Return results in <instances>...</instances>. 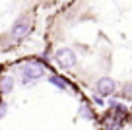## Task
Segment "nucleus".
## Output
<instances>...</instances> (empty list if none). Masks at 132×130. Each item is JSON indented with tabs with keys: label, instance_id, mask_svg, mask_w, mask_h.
<instances>
[{
	"label": "nucleus",
	"instance_id": "f257e3e1",
	"mask_svg": "<svg viewBox=\"0 0 132 130\" xmlns=\"http://www.w3.org/2000/svg\"><path fill=\"white\" fill-rule=\"evenodd\" d=\"M21 74H23V84H33L35 80H39V78L45 74V66L35 62V60L25 62V64L21 66Z\"/></svg>",
	"mask_w": 132,
	"mask_h": 130
},
{
	"label": "nucleus",
	"instance_id": "f03ea898",
	"mask_svg": "<svg viewBox=\"0 0 132 130\" xmlns=\"http://www.w3.org/2000/svg\"><path fill=\"white\" fill-rule=\"evenodd\" d=\"M54 58H56V64L60 66V68H74L76 64H78V56H76V53L72 49H58L56 54H54Z\"/></svg>",
	"mask_w": 132,
	"mask_h": 130
},
{
	"label": "nucleus",
	"instance_id": "7ed1b4c3",
	"mask_svg": "<svg viewBox=\"0 0 132 130\" xmlns=\"http://www.w3.org/2000/svg\"><path fill=\"white\" fill-rule=\"evenodd\" d=\"M29 31H31V18L21 16L18 21H14L12 29H10V35L14 39H23L25 35H29Z\"/></svg>",
	"mask_w": 132,
	"mask_h": 130
},
{
	"label": "nucleus",
	"instance_id": "20e7f679",
	"mask_svg": "<svg viewBox=\"0 0 132 130\" xmlns=\"http://www.w3.org/2000/svg\"><path fill=\"white\" fill-rule=\"evenodd\" d=\"M95 90H97V93L101 95V97H109V95L115 93L117 84H115V80H113V78H107V76H105V78H99V80H97Z\"/></svg>",
	"mask_w": 132,
	"mask_h": 130
},
{
	"label": "nucleus",
	"instance_id": "39448f33",
	"mask_svg": "<svg viewBox=\"0 0 132 130\" xmlns=\"http://www.w3.org/2000/svg\"><path fill=\"white\" fill-rule=\"evenodd\" d=\"M14 84H16V82H14L12 76H4L0 80V91H2V93H10V91L14 90Z\"/></svg>",
	"mask_w": 132,
	"mask_h": 130
},
{
	"label": "nucleus",
	"instance_id": "423d86ee",
	"mask_svg": "<svg viewBox=\"0 0 132 130\" xmlns=\"http://www.w3.org/2000/svg\"><path fill=\"white\" fill-rule=\"evenodd\" d=\"M49 80H51L53 85H56V87H60V90H70V84H68L64 78H60V76H51Z\"/></svg>",
	"mask_w": 132,
	"mask_h": 130
},
{
	"label": "nucleus",
	"instance_id": "0eeeda50",
	"mask_svg": "<svg viewBox=\"0 0 132 130\" xmlns=\"http://www.w3.org/2000/svg\"><path fill=\"white\" fill-rule=\"evenodd\" d=\"M122 93L126 95V97H132V84H126L122 87Z\"/></svg>",
	"mask_w": 132,
	"mask_h": 130
},
{
	"label": "nucleus",
	"instance_id": "6e6552de",
	"mask_svg": "<svg viewBox=\"0 0 132 130\" xmlns=\"http://www.w3.org/2000/svg\"><path fill=\"white\" fill-rule=\"evenodd\" d=\"M80 115H84V117H87V118H89V120H91V118H93V115H91L89 111L86 109V105H82V109H80Z\"/></svg>",
	"mask_w": 132,
	"mask_h": 130
},
{
	"label": "nucleus",
	"instance_id": "1a4fd4ad",
	"mask_svg": "<svg viewBox=\"0 0 132 130\" xmlns=\"http://www.w3.org/2000/svg\"><path fill=\"white\" fill-rule=\"evenodd\" d=\"M6 111H8V105H6L4 101H0V118L6 115Z\"/></svg>",
	"mask_w": 132,
	"mask_h": 130
}]
</instances>
